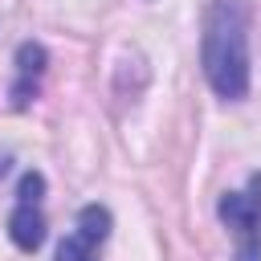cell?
I'll return each mask as SVG.
<instances>
[{"label": "cell", "instance_id": "obj_1", "mask_svg": "<svg viewBox=\"0 0 261 261\" xmlns=\"http://www.w3.org/2000/svg\"><path fill=\"white\" fill-rule=\"evenodd\" d=\"M200 65L216 98L241 102L249 94V8L245 0H212L204 12Z\"/></svg>", "mask_w": 261, "mask_h": 261}, {"label": "cell", "instance_id": "obj_2", "mask_svg": "<svg viewBox=\"0 0 261 261\" xmlns=\"http://www.w3.org/2000/svg\"><path fill=\"white\" fill-rule=\"evenodd\" d=\"M216 216L237 241V261H261V171L249 175L245 192H224Z\"/></svg>", "mask_w": 261, "mask_h": 261}, {"label": "cell", "instance_id": "obj_3", "mask_svg": "<svg viewBox=\"0 0 261 261\" xmlns=\"http://www.w3.org/2000/svg\"><path fill=\"white\" fill-rule=\"evenodd\" d=\"M110 208L106 204H86L73 220V232L57 245V261H98V245L110 237Z\"/></svg>", "mask_w": 261, "mask_h": 261}, {"label": "cell", "instance_id": "obj_4", "mask_svg": "<svg viewBox=\"0 0 261 261\" xmlns=\"http://www.w3.org/2000/svg\"><path fill=\"white\" fill-rule=\"evenodd\" d=\"M45 69H49V53H45V45H41V41H24V45L16 49V82H12V90H8V98H12L16 110H24V106L41 94V77H45Z\"/></svg>", "mask_w": 261, "mask_h": 261}, {"label": "cell", "instance_id": "obj_5", "mask_svg": "<svg viewBox=\"0 0 261 261\" xmlns=\"http://www.w3.org/2000/svg\"><path fill=\"white\" fill-rule=\"evenodd\" d=\"M8 237H12V245L24 249V253L41 249V241H45V212H41L37 200H16V208H12V216H8Z\"/></svg>", "mask_w": 261, "mask_h": 261}]
</instances>
